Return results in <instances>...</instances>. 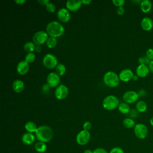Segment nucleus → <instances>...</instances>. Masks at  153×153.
<instances>
[{
    "instance_id": "obj_1",
    "label": "nucleus",
    "mask_w": 153,
    "mask_h": 153,
    "mask_svg": "<svg viewBox=\"0 0 153 153\" xmlns=\"http://www.w3.org/2000/svg\"><path fill=\"white\" fill-rule=\"evenodd\" d=\"M35 137L39 142H50L53 137V131L51 127L48 126H41L38 127L35 131Z\"/></svg>"
},
{
    "instance_id": "obj_2",
    "label": "nucleus",
    "mask_w": 153,
    "mask_h": 153,
    "mask_svg": "<svg viewBox=\"0 0 153 153\" xmlns=\"http://www.w3.org/2000/svg\"><path fill=\"white\" fill-rule=\"evenodd\" d=\"M46 32L50 36L57 38L62 36L64 33L65 29L60 22L57 21H51L47 24Z\"/></svg>"
},
{
    "instance_id": "obj_3",
    "label": "nucleus",
    "mask_w": 153,
    "mask_h": 153,
    "mask_svg": "<svg viewBox=\"0 0 153 153\" xmlns=\"http://www.w3.org/2000/svg\"><path fill=\"white\" fill-rule=\"evenodd\" d=\"M103 82L105 84L111 88L117 87L120 84L119 76L113 71L107 72L103 76Z\"/></svg>"
},
{
    "instance_id": "obj_4",
    "label": "nucleus",
    "mask_w": 153,
    "mask_h": 153,
    "mask_svg": "<svg viewBox=\"0 0 153 153\" xmlns=\"http://www.w3.org/2000/svg\"><path fill=\"white\" fill-rule=\"evenodd\" d=\"M120 102L118 99L114 95H109L105 97L102 102L103 107L108 111H111L118 106Z\"/></svg>"
},
{
    "instance_id": "obj_5",
    "label": "nucleus",
    "mask_w": 153,
    "mask_h": 153,
    "mask_svg": "<svg viewBox=\"0 0 153 153\" xmlns=\"http://www.w3.org/2000/svg\"><path fill=\"white\" fill-rule=\"evenodd\" d=\"M43 65L48 69L56 68L58 65V61L56 57L52 54H46L42 59Z\"/></svg>"
},
{
    "instance_id": "obj_6",
    "label": "nucleus",
    "mask_w": 153,
    "mask_h": 153,
    "mask_svg": "<svg viewBox=\"0 0 153 153\" xmlns=\"http://www.w3.org/2000/svg\"><path fill=\"white\" fill-rule=\"evenodd\" d=\"M47 32L44 30H39L35 32L32 36V42L36 45H40L46 43V41L48 38Z\"/></svg>"
},
{
    "instance_id": "obj_7",
    "label": "nucleus",
    "mask_w": 153,
    "mask_h": 153,
    "mask_svg": "<svg viewBox=\"0 0 153 153\" xmlns=\"http://www.w3.org/2000/svg\"><path fill=\"white\" fill-rule=\"evenodd\" d=\"M134 133L137 138L143 139L146 137L148 133V130L144 124L139 123L135 125L134 127Z\"/></svg>"
},
{
    "instance_id": "obj_8",
    "label": "nucleus",
    "mask_w": 153,
    "mask_h": 153,
    "mask_svg": "<svg viewBox=\"0 0 153 153\" xmlns=\"http://www.w3.org/2000/svg\"><path fill=\"white\" fill-rule=\"evenodd\" d=\"M90 133L89 131L81 130L80 131L76 137V141L78 144L80 145H84L87 144L90 139Z\"/></svg>"
},
{
    "instance_id": "obj_9",
    "label": "nucleus",
    "mask_w": 153,
    "mask_h": 153,
    "mask_svg": "<svg viewBox=\"0 0 153 153\" xmlns=\"http://www.w3.org/2000/svg\"><path fill=\"white\" fill-rule=\"evenodd\" d=\"M69 93V89L64 84H60L58 85L54 91L55 97L59 100H62L65 99Z\"/></svg>"
},
{
    "instance_id": "obj_10",
    "label": "nucleus",
    "mask_w": 153,
    "mask_h": 153,
    "mask_svg": "<svg viewBox=\"0 0 153 153\" xmlns=\"http://www.w3.org/2000/svg\"><path fill=\"white\" fill-rule=\"evenodd\" d=\"M139 96L137 93L133 90H129L125 92L123 96V99L124 102L127 103H133L136 102Z\"/></svg>"
},
{
    "instance_id": "obj_11",
    "label": "nucleus",
    "mask_w": 153,
    "mask_h": 153,
    "mask_svg": "<svg viewBox=\"0 0 153 153\" xmlns=\"http://www.w3.org/2000/svg\"><path fill=\"white\" fill-rule=\"evenodd\" d=\"M60 81V76L56 72H50L47 76V83L50 87H56L58 86Z\"/></svg>"
},
{
    "instance_id": "obj_12",
    "label": "nucleus",
    "mask_w": 153,
    "mask_h": 153,
    "mask_svg": "<svg viewBox=\"0 0 153 153\" xmlns=\"http://www.w3.org/2000/svg\"><path fill=\"white\" fill-rule=\"evenodd\" d=\"M58 19L63 23H66L71 19V13L69 11L65 8H61L57 12Z\"/></svg>"
},
{
    "instance_id": "obj_13",
    "label": "nucleus",
    "mask_w": 153,
    "mask_h": 153,
    "mask_svg": "<svg viewBox=\"0 0 153 153\" xmlns=\"http://www.w3.org/2000/svg\"><path fill=\"white\" fill-rule=\"evenodd\" d=\"M81 1L80 0H68L66 2V6L69 11H76L78 10L82 5Z\"/></svg>"
},
{
    "instance_id": "obj_14",
    "label": "nucleus",
    "mask_w": 153,
    "mask_h": 153,
    "mask_svg": "<svg viewBox=\"0 0 153 153\" xmlns=\"http://www.w3.org/2000/svg\"><path fill=\"white\" fill-rule=\"evenodd\" d=\"M120 79L124 82H128L133 79L134 74L130 69H124L119 74Z\"/></svg>"
},
{
    "instance_id": "obj_15",
    "label": "nucleus",
    "mask_w": 153,
    "mask_h": 153,
    "mask_svg": "<svg viewBox=\"0 0 153 153\" xmlns=\"http://www.w3.org/2000/svg\"><path fill=\"white\" fill-rule=\"evenodd\" d=\"M16 69L19 74L25 75L29 70V65L26 60H21L17 63Z\"/></svg>"
},
{
    "instance_id": "obj_16",
    "label": "nucleus",
    "mask_w": 153,
    "mask_h": 153,
    "mask_svg": "<svg viewBox=\"0 0 153 153\" xmlns=\"http://www.w3.org/2000/svg\"><path fill=\"white\" fill-rule=\"evenodd\" d=\"M149 71H150L149 67L146 65H139L136 69V75L140 78H144L146 76Z\"/></svg>"
},
{
    "instance_id": "obj_17",
    "label": "nucleus",
    "mask_w": 153,
    "mask_h": 153,
    "mask_svg": "<svg viewBox=\"0 0 153 153\" xmlns=\"http://www.w3.org/2000/svg\"><path fill=\"white\" fill-rule=\"evenodd\" d=\"M141 27L146 31H149L152 29L153 27V21L148 17H145L142 19L140 23Z\"/></svg>"
},
{
    "instance_id": "obj_18",
    "label": "nucleus",
    "mask_w": 153,
    "mask_h": 153,
    "mask_svg": "<svg viewBox=\"0 0 153 153\" xmlns=\"http://www.w3.org/2000/svg\"><path fill=\"white\" fill-rule=\"evenodd\" d=\"M35 140V136L31 133H25L22 137V142L26 145H31Z\"/></svg>"
},
{
    "instance_id": "obj_19",
    "label": "nucleus",
    "mask_w": 153,
    "mask_h": 153,
    "mask_svg": "<svg viewBox=\"0 0 153 153\" xmlns=\"http://www.w3.org/2000/svg\"><path fill=\"white\" fill-rule=\"evenodd\" d=\"M13 90L16 93L22 92L25 88L24 82L20 79H16L13 81L12 84Z\"/></svg>"
},
{
    "instance_id": "obj_20",
    "label": "nucleus",
    "mask_w": 153,
    "mask_h": 153,
    "mask_svg": "<svg viewBox=\"0 0 153 153\" xmlns=\"http://www.w3.org/2000/svg\"><path fill=\"white\" fill-rule=\"evenodd\" d=\"M140 9L143 13H148L152 8V2L149 0H143L140 4Z\"/></svg>"
},
{
    "instance_id": "obj_21",
    "label": "nucleus",
    "mask_w": 153,
    "mask_h": 153,
    "mask_svg": "<svg viewBox=\"0 0 153 153\" xmlns=\"http://www.w3.org/2000/svg\"><path fill=\"white\" fill-rule=\"evenodd\" d=\"M25 128L27 132L31 133H32L33 132L35 133V131H36V130L38 128L36 124L34 122L30 121L26 123V124L25 125Z\"/></svg>"
},
{
    "instance_id": "obj_22",
    "label": "nucleus",
    "mask_w": 153,
    "mask_h": 153,
    "mask_svg": "<svg viewBox=\"0 0 153 153\" xmlns=\"http://www.w3.org/2000/svg\"><path fill=\"white\" fill-rule=\"evenodd\" d=\"M119 111L123 114H127L129 113L130 111V106L128 105V103L126 102H121L120 103L118 106Z\"/></svg>"
},
{
    "instance_id": "obj_23",
    "label": "nucleus",
    "mask_w": 153,
    "mask_h": 153,
    "mask_svg": "<svg viewBox=\"0 0 153 153\" xmlns=\"http://www.w3.org/2000/svg\"><path fill=\"white\" fill-rule=\"evenodd\" d=\"M136 109L139 112H144L147 109V104L143 100H139L136 103Z\"/></svg>"
},
{
    "instance_id": "obj_24",
    "label": "nucleus",
    "mask_w": 153,
    "mask_h": 153,
    "mask_svg": "<svg viewBox=\"0 0 153 153\" xmlns=\"http://www.w3.org/2000/svg\"><path fill=\"white\" fill-rule=\"evenodd\" d=\"M36 45L31 41H27L26 42L24 45H23V49L24 50L27 52V53H32L35 48Z\"/></svg>"
},
{
    "instance_id": "obj_25",
    "label": "nucleus",
    "mask_w": 153,
    "mask_h": 153,
    "mask_svg": "<svg viewBox=\"0 0 153 153\" xmlns=\"http://www.w3.org/2000/svg\"><path fill=\"white\" fill-rule=\"evenodd\" d=\"M123 124L127 128H131L134 127L136 125L134 121L131 118H125L123 121Z\"/></svg>"
},
{
    "instance_id": "obj_26",
    "label": "nucleus",
    "mask_w": 153,
    "mask_h": 153,
    "mask_svg": "<svg viewBox=\"0 0 153 153\" xmlns=\"http://www.w3.org/2000/svg\"><path fill=\"white\" fill-rule=\"evenodd\" d=\"M35 150L39 153L44 152L47 149V145L44 142H38L35 145Z\"/></svg>"
},
{
    "instance_id": "obj_27",
    "label": "nucleus",
    "mask_w": 153,
    "mask_h": 153,
    "mask_svg": "<svg viewBox=\"0 0 153 153\" xmlns=\"http://www.w3.org/2000/svg\"><path fill=\"white\" fill-rule=\"evenodd\" d=\"M57 44V40L56 38L53 36H49L46 41L47 46L50 48H53L56 46Z\"/></svg>"
},
{
    "instance_id": "obj_28",
    "label": "nucleus",
    "mask_w": 153,
    "mask_h": 153,
    "mask_svg": "<svg viewBox=\"0 0 153 153\" xmlns=\"http://www.w3.org/2000/svg\"><path fill=\"white\" fill-rule=\"evenodd\" d=\"M66 71V68L65 65L62 63H58V65L56 67V72L59 76H62L65 74Z\"/></svg>"
},
{
    "instance_id": "obj_29",
    "label": "nucleus",
    "mask_w": 153,
    "mask_h": 153,
    "mask_svg": "<svg viewBox=\"0 0 153 153\" xmlns=\"http://www.w3.org/2000/svg\"><path fill=\"white\" fill-rule=\"evenodd\" d=\"M35 54L33 53H29L25 56V60L28 63H33L35 60Z\"/></svg>"
},
{
    "instance_id": "obj_30",
    "label": "nucleus",
    "mask_w": 153,
    "mask_h": 153,
    "mask_svg": "<svg viewBox=\"0 0 153 153\" xmlns=\"http://www.w3.org/2000/svg\"><path fill=\"white\" fill-rule=\"evenodd\" d=\"M139 65H149L151 60L145 56H143L140 57L139 58Z\"/></svg>"
},
{
    "instance_id": "obj_31",
    "label": "nucleus",
    "mask_w": 153,
    "mask_h": 153,
    "mask_svg": "<svg viewBox=\"0 0 153 153\" xmlns=\"http://www.w3.org/2000/svg\"><path fill=\"white\" fill-rule=\"evenodd\" d=\"M45 7H46V10L50 13H54L56 9V7L54 4L50 2Z\"/></svg>"
},
{
    "instance_id": "obj_32",
    "label": "nucleus",
    "mask_w": 153,
    "mask_h": 153,
    "mask_svg": "<svg viewBox=\"0 0 153 153\" xmlns=\"http://www.w3.org/2000/svg\"><path fill=\"white\" fill-rule=\"evenodd\" d=\"M139 112L136 110V109H130L128 114H129V116H130V118H137L139 114Z\"/></svg>"
},
{
    "instance_id": "obj_33",
    "label": "nucleus",
    "mask_w": 153,
    "mask_h": 153,
    "mask_svg": "<svg viewBox=\"0 0 153 153\" xmlns=\"http://www.w3.org/2000/svg\"><path fill=\"white\" fill-rule=\"evenodd\" d=\"M146 56L151 60H153V48H148L146 52Z\"/></svg>"
},
{
    "instance_id": "obj_34",
    "label": "nucleus",
    "mask_w": 153,
    "mask_h": 153,
    "mask_svg": "<svg viewBox=\"0 0 153 153\" xmlns=\"http://www.w3.org/2000/svg\"><path fill=\"white\" fill-rule=\"evenodd\" d=\"M112 3L117 7H123L125 3L124 0H112Z\"/></svg>"
},
{
    "instance_id": "obj_35",
    "label": "nucleus",
    "mask_w": 153,
    "mask_h": 153,
    "mask_svg": "<svg viewBox=\"0 0 153 153\" xmlns=\"http://www.w3.org/2000/svg\"><path fill=\"white\" fill-rule=\"evenodd\" d=\"M91 128V122L87 121L83 124V129L86 131H89Z\"/></svg>"
},
{
    "instance_id": "obj_36",
    "label": "nucleus",
    "mask_w": 153,
    "mask_h": 153,
    "mask_svg": "<svg viewBox=\"0 0 153 153\" xmlns=\"http://www.w3.org/2000/svg\"><path fill=\"white\" fill-rule=\"evenodd\" d=\"M109 153H124V151L120 147H115L110 151Z\"/></svg>"
},
{
    "instance_id": "obj_37",
    "label": "nucleus",
    "mask_w": 153,
    "mask_h": 153,
    "mask_svg": "<svg viewBox=\"0 0 153 153\" xmlns=\"http://www.w3.org/2000/svg\"><path fill=\"white\" fill-rule=\"evenodd\" d=\"M93 152V153H108L106 150L102 148H97L95 149Z\"/></svg>"
},
{
    "instance_id": "obj_38",
    "label": "nucleus",
    "mask_w": 153,
    "mask_h": 153,
    "mask_svg": "<svg viewBox=\"0 0 153 153\" xmlns=\"http://www.w3.org/2000/svg\"><path fill=\"white\" fill-rule=\"evenodd\" d=\"M125 13V9L123 7H118L117 9V13L118 15H123Z\"/></svg>"
},
{
    "instance_id": "obj_39",
    "label": "nucleus",
    "mask_w": 153,
    "mask_h": 153,
    "mask_svg": "<svg viewBox=\"0 0 153 153\" xmlns=\"http://www.w3.org/2000/svg\"><path fill=\"white\" fill-rule=\"evenodd\" d=\"M50 88V85H49L47 83H46V84H44L42 85V90L43 91V92H47V91L49 90Z\"/></svg>"
},
{
    "instance_id": "obj_40",
    "label": "nucleus",
    "mask_w": 153,
    "mask_h": 153,
    "mask_svg": "<svg viewBox=\"0 0 153 153\" xmlns=\"http://www.w3.org/2000/svg\"><path fill=\"white\" fill-rule=\"evenodd\" d=\"M38 2L40 5H44L46 6L50 2V1L49 0H38Z\"/></svg>"
},
{
    "instance_id": "obj_41",
    "label": "nucleus",
    "mask_w": 153,
    "mask_h": 153,
    "mask_svg": "<svg viewBox=\"0 0 153 153\" xmlns=\"http://www.w3.org/2000/svg\"><path fill=\"white\" fill-rule=\"evenodd\" d=\"M35 51L37 53H40L42 51V47L40 45H37L35 46Z\"/></svg>"
},
{
    "instance_id": "obj_42",
    "label": "nucleus",
    "mask_w": 153,
    "mask_h": 153,
    "mask_svg": "<svg viewBox=\"0 0 153 153\" xmlns=\"http://www.w3.org/2000/svg\"><path fill=\"white\" fill-rule=\"evenodd\" d=\"M137 93H138L139 97H140V96H141V97H143V96H144L145 95L146 92H145V91L143 90H140Z\"/></svg>"
},
{
    "instance_id": "obj_43",
    "label": "nucleus",
    "mask_w": 153,
    "mask_h": 153,
    "mask_svg": "<svg viewBox=\"0 0 153 153\" xmlns=\"http://www.w3.org/2000/svg\"><path fill=\"white\" fill-rule=\"evenodd\" d=\"M148 67H149V71L153 74V60L150 62L149 64L148 65Z\"/></svg>"
},
{
    "instance_id": "obj_44",
    "label": "nucleus",
    "mask_w": 153,
    "mask_h": 153,
    "mask_svg": "<svg viewBox=\"0 0 153 153\" xmlns=\"http://www.w3.org/2000/svg\"><path fill=\"white\" fill-rule=\"evenodd\" d=\"M15 2L19 5H22L26 2V0H15Z\"/></svg>"
},
{
    "instance_id": "obj_45",
    "label": "nucleus",
    "mask_w": 153,
    "mask_h": 153,
    "mask_svg": "<svg viewBox=\"0 0 153 153\" xmlns=\"http://www.w3.org/2000/svg\"><path fill=\"white\" fill-rule=\"evenodd\" d=\"M82 4H85V5H88L91 2V0H82L81 1Z\"/></svg>"
},
{
    "instance_id": "obj_46",
    "label": "nucleus",
    "mask_w": 153,
    "mask_h": 153,
    "mask_svg": "<svg viewBox=\"0 0 153 153\" xmlns=\"http://www.w3.org/2000/svg\"><path fill=\"white\" fill-rule=\"evenodd\" d=\"M83 153H93V152L90 149H85Z\"/></svg>"
},
{
    "instance_id": "obj_47",
    "label": "nucleus",
    "mask_w": 153,
    "mask_h": 153,
    "mask_svg": "<svg viewBox=\"0 0 153 153\" xmlns=\"http://www.w3.org/2000/svg\"><path fill=\"white\" fill-rule=\"evenodd\" d=\"M138 78H139V76H138L137 75H134V76H133L132 79H133L134 81H136V80H137Z\"/></svg>"
},
{
    "instance_id": "obj_48",
    "label": "nucleus",
    "mask_w": 153,
    "mask_h": 153,
    "mask_svg": "<svg viewBox=\"0 0 153 153\" xmlns=\"http://www.w3.org/2000/svg\"><path fill=\"white\" fill-rule=\"evenodd\" d=\"M150 124L153 127V117L150 119Z\"/></svg>"
},
{
    "instance_id": "obj_49",
    "label": "nucleus",
    "mask_w": 153,
    "mask_h": 153,
    "mask_svg": "<svg viewBox=\"0 0 153 153\" xmlns=\"http://www.w3.org/2000/svg\"><path fill=\"white\" fill-rule=\"evenodd\" d=\"M132 2H135V3H140V4L142 1L139 0V1H132Z\"/></svg>"
}]
</instances>
